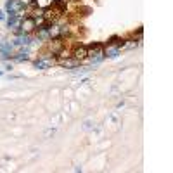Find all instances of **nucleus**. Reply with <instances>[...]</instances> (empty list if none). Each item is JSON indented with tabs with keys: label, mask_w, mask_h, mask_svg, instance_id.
I'll return each mask as SVG.
<instances>
[{
	"label": "nucleus",
	"mask_w": 173,
	"mask_h": 173,
	"mask_svg": "<svg viewBox=\"0 0 173 173\" xmlns=\"http://www.w3.org/2000/svg\"><path fill=\"white\" fill-rule=\"evenodd\" d=\"M121 52V45H109L106 50H104V56L109 57V59H116Z\"/></svg>",
	"instance_id": "nucleus-7"
},
{
	"label": "nucleus",
	"mask_w": 173,
	"mask_h": 173,
	"mask_svg": "<svg viewBox=\"0 0 173 173\" xmlns=\"http://www.w3.org/2000/svg\"><path fill=\"white\" fill-rule=\"evenodd\" d=\"M5 19V14H4V11H0V21H4Z\"/></svg>",
	"instance_id": "nucleus-12"
},
{
	"label": "nucleus",
	"mask_w": 173,
	"mask_h": 173,
	"mask_svg": "<svg viewBox=\"0 0 173 173\" xmlns=\"http://www.w3.org/2000/svg\"><path fill=\"white\" fill-rule=\"evenodd\" d=\"M24 7L26 5L23 4V0H7V4H5V11L9 14H19Z\"/></svg>",
	"instance_id": "nucleus-2"
},
{
	"label": "nucleus",
	"mask_w": 173,
	"mask_h": 173,
	"mask_svg": "<svg viewBox=\"0 0 173 173\" xmlns=\"http://www.w3.org/2000/svg\"><path fill=\"white\" fill-rule=\"evenodd\" d=\"M14 47H28L31 43V38H30V35H24V33H19L14 38Z\"/></svg>",
	"instance_id": "nucleus-5"
},
{
	"label": "nucleus",
	"mask_w": 173,
	"mask_h": 173,
	"mask_svg": "<svg viewBox=\"0 0 173 173\" xmlns=\"http://www.w3.org/2000/svg\"><path fill=\"white\" fill-rule=\"evenodd\" d=\"M35 30H36V21H35V17L28 16L21 21V33L30 35L31 31H35Z\"/></svg>",
	"instance_id": "nucleus-3"
},
{
	"label": "nucleus",
	"mask_w": 173,
	"mask_h": 173,
	"mask_svg": "<svg viewBox=\"0 0 173 173\" xmlns=\"http://www.w3.org/2000/svg\"><path fill=\"white\" fill-rule=\"evenodd\" d=\"M61 64L64 66V68H68V69H74V68L80 66V59H76V57H68V59L61 61Z\"/></svg>",
	"instance_id": "nucleus-9"
},
{
	"label": "nucleus",
	"mask_w": 173,
	"mask_h": 173,
	"mask_svg": "<svg viewBox=\"0 0 173 173\" xmlns=\"http://www.w3.org/2000/svg\"><path fill=\"white\" fill-rule=\"evenodd\" d=\"M73 57H76V59H85V57H88V49L86 47H76L73 52Z\"/></svg>",
	"instance_id": "nucleus-11"
},
{
	"label": "nucleus",
	"mask_w": 173,
	"mask_h": 173,
	"mask_svg": "<svg viewBox=\"0 0 173 173\" xmlns=\"http://www.w3.org/2000/svg\"><path fill=\"white\" fill-rule=\"evenodd\" d=\"M0 74H2V69H0Z\"/></svg>",
	"instance_id": "nucleus-13"
},
{
	"label": "nucleus",
	"mask_w": 173,
	"mask_h": 173,
	"mask_svg": "<svg viewBox=\"0 0 173 173\" xmlns=\"http://www.w3.org/2000/svg\"><path fill=\"white\" fill-rule=\"evenodd\" d=\"M12 59L16 61V62H23V61H28V59H30V50H28V47H26V49H21V50L17 52V54H14Z\"/></svg>",
	"instance_id": "nucleus-8"
},
{
	"label": "nucleus",
	"mask_w": 173,
	"mask_h": 173,
	"mask_svg": "<svg viewBox=\"0 0 173 173\" xmlns=\"http://www.w3.org/2000/svg\"><path fill=\"white\" fill-rule=\"evenodd\" d=\"M88 56H90L92 64H97V62H100V61H102L104 57H106V56H104V50L99 47V45H97V47H95L92 52H88Z\"/></svg>",
	"instance_id": "nucleus-6"
},
{
	"label": "nucleus",
	"mask_w": 173,
	"mask_h": 173,
	"mask_svg": "<svg viewBox=\"0 0 173 173\" xmlns=\"http://www.w3.org/2000/svg\"><path fill=\"white\" fill-rule=\"evenodd\" d=\"M19 24V14H9L7 17V28L9 30H16Z\"/></svg>",
	"instance_id": "nucleus-10"
},
{
	"label": "nucleus",
	"mask_w": 173,
	"mask_h": 173,
	"mask_svg": "<svg viewBox=\"0 0 173 173\" xmlns=\"http://www.w3.org/2000/svg\"><path fill=\"white\" fill-rule=\"evenodd\" d=\"M0 56H2V59H12V56H14V43L2 40V42H0Z\"/></svg>",
	"instance_id": "nucleus-1"
},
{
	"label": "nucleus",
	"mask_w": 173,
	"mask_h": 173,
	"mask_svg": "<svg viewBox=\"0 0 173 173\" xmlns=\"http://www.w3.org/2000/svg\"><path fill=\"white\" fill-rule=\"evenodd\" d=\"M52 64H54V59H52V57H47V56L40 57V59H36L33 62V66L36 69H47V68H50Z\"/></svg>",
	"instance_id": "nucleus-4"
}]
</instances>
